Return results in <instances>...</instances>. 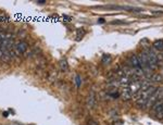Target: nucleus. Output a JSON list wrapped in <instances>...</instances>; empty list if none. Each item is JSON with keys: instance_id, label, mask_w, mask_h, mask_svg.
Masks as SVG:
<instances>
[{"instance_id": "dca6fc26", "label": "nucleus", "mask_w": 163, "mask_h": 125, "mask_svg": "<svg viewBox=\"0 0 163 125\" xmlns=\"http://www.w3.org/2000/svg\"><path fill=\"white\" fill-rule=\"evenodd\" d=\"M6 40V33H0V46L3 44V41Z\"/></svg>"}, {"instance_id": "9d476101", "label": "nucleus", "mask_w": 163, "mask_h": 125, "mask_svg": "<svg viewBox=\"0 0 163 125\" xmlns=\"http://www.w3.org/2000/svg\"><path fill=\"white\" fill-rule=\"evenodd\" d=\"M133 75H136L138 77H143L145 75V71L141 68H135V69H133Z\"/></svg>"}, {"instance_id": "9b49d317", "label": "nucleus", "mask_w": 163, "mask_h": 125, "mask_svg": "<svg viewBox=\"0 0 163 125\" xmlns=\"http://www.w3.org/2000/svg\"><path fill=\"white\" fill-rule=\"evenodd\" d=\"M152 46H153V48H154V49L162 50L163 49V40H161V39H159V40H156V41H153Z\"/></svg>"}, {"instance_id": "ddd939ff", "label": "nucleus", "mask_w": 163, "mask_h": 125, "mask_svg": "<svg viewBox=\"0 0 163 125\" xmlns=\"http://www.w3.org/2000/svg\"><path fill=\"white\" fill-rule=\"evenodd\" d=\"M60 69L62 71H67V69H69V64H67V61L65 59H62L60 61Z\"/></svg>"}, {"instance_id": "7ed1b4c3", "label": "nucleus", "mask_w": 163, "mask_h": 125, "mask_svg": "<svg viewBox=\"0 0 163 125\" xmlns=\"http://www.w3.org/2000/svg\"><path fill=\"white\" fill-rule=\"evenodd\" d=\"M14 48H15V49H18L22 55H24L26 51H28V45L26 44L25 41H18V43L15 44Z\"/></svg>"}, {"instance_id": "6e6552de", "label": "nucleus", "mask_w": 163, "mask_h": 125, "mask_svg": "<svg viewBox=\"0 0 163 125\" xmlns=\"http://www.w3.org/2000/svg\"><path fill=\"white\" fill-rule=\"evenodd\" d=\"M122 97H123V99L124 100H131L133 98V94H132V91L129 90V88L128 87H125L123 90H122Z\"/></svg>"}, {"instance_id": "f257e3e1", "label": "nucleus", "mask_w": 163, "mask_h": 125, "mask_svg": "<svg viewBox=\"0 0 163 125\" xmlns=\"http://www.w3.org/2000/svg\"><path fill=\"white\" fill-rule=\"evenodd\" d=\"M145 52H146V56H147L148 63H149V65H150V70L157 69V64H158L157 55H156L152 50H145Z\"/></svg>"}, {"instance_id": "39448f33", "label": "nucleus", "mask_w": 163, "mask_h": 125, "mask_svg": "<svg viewBox=\"0 0 163 125\" xmlns=\"http://www.w3.org/2000/svg\"><path fill=\"white\" fill-rule=\"evenodd\" d=\"M162 108H163V98L162 99H159L158 101H156V102L152 105V107H151V111L156 114V113L159 112L160 110H162Z\"/></svg>"}, {"instance_id": "4468645a", "label": "nucleus", "mask_w": 163, "mask_h": 125, "mask_svg": "<svg viewBox=\"0 0 163 125\" xmlns=\"http://www.w3.org/2000/svg\"><path fill=\"white\" fill-rule=\"evenodd\" d=\"M121 9H124V10H127V11H133V12H141L143 11V9L135 8V7H123Z\"/></svg>"}, {"instance_id": "a211bd4d", "label": "nucleus", "mask_w": 163, "mask_h": 125, "mask_svg": "<svg viewBox=\"0 0 163 125\" xmlns=\"http://www.w3.org/2000/svg\"><path fill=\"white\" fill-rule=\"evenodd\" d=\"M156 116H157V119H163V108L162 110H160L159 112L156 113Z\"/></svg>"}, {"instance_id": "20e7f679", "label": "nucleus", "mask_w": 163, "mask_h": 125, "mask_svg": "<svg viewBox=\"0 0 163 125\" xmlns=\"http://www.w3.org/2000/svg\"><path fill=\"white\" fill-rule=\"evenodd\" d=\"M127 87L129 88V90L132 91V94L135 95L136 93H137V91H138L139 89H140V87H141V84H140L139 82L135 81V82H132V83H129Z\"/></svg>"}, {"instance_id": "f3484780", "label": "nucleus", "mask_w": 163, "mask_h": 125, "mask_svg": "<svg viewBox=\"0 0 163 125\" xmlns=\"http://www.w3.org/2000/svg\"><path fill=\"white\" fill-rule=\"evenodd\" d=\"M79 33H77V37H76V40H79L81 38L83 37V35H84V30L82 28V30H79Z\"/></svg>"}, {"instance_id": "b1692460", "label": "nucleus", "mask_w": 163, "mask_h": 125, "mask_svg": "<svg viewBox=\"0 0 163 125\" xmlns=\"http://www.w3.org/2000/svg\"><path fill=\"white\" fill-rule=\"evenodd\" d=\"M2 56H3V51H2V50L0 49V59L2 58Z\"/></svg>"}, {"instance_id": "6ab92c4d", "label": "nucleus", "mask_w": 163, "mask_h": 125, "mask_svg": "<svg viewBox=\"0 0 163 125\" xmlns=\"http://www.w3.org/2000/svg\"><path fill=\"white\" fill-rule=\"evenodd\" d=\"M75 82H76V86L79 87V86H81V84H82V81H81V77H79V75H76V77H75Z\"/></svg>"}, {"instance_id": "423d86ee", "label": "nucleus", "mask_w": 163, "mask_h": 125, "mask_svg": "<svg viewBox=\"0 0 163 125\" xmlns=\"http://www.w3.org/2000/svg\"><path fill=\"white\" fill-rule=\"evenodd\" d=\"M96 105V95L94 91H91L90 94L88 95V98H87V106L88 108H94Z\"/></svg>"}, {"instance_id": "2eb2a0df", "label": "nucleus", "mask_w": 163, "mask_h": 125, "mask_svg": "<svg viewBox=\"0 0 163 125\" xmlns=\"http://www.w3.org/2000/svg\"><path fill=\"white\" fill-rule=\"evenodd\" d=\"M101 61H102L103 64H109V63H111V57L109 55H103L102 58H101Z\"/></svg>"}, {"instance_id": "4be33fe9", "label": "nucleus", "mask_w": 163, "mask_h": 125, "mask_svg": "<svg viewBox=\"0 0 163 125\" xmlns=\"http://www.w3.org/2000/svg\"><path fill=\"white\" fill-rule=\"evenodd\" d=\"M98 22H99L100 24H103V23H104L106 21H104V19H99V20H98Z\"/></svg>"}, {"instance_id": "1a4fd4ad", "label": "nucleus", "mask_w": 163, "mask_h": 125, "mask_svg": "<svg viewBox=\"0 0 163 125\" xmlns=\"http://www.w3.org/2000/svg\"><path fill=\"white\" fill-rule=\"evenodd\" d=\"M147 103H148V100L147 99H143V98H139L136 100V106L140 108V109H146L147 108Z\"/></svg>"}, {"instance_id": "412c9836", "label": "nucleus", "mask_w": 163, "mask_h": 125, "mask_svg": "<svg viewBox=\"0 0 163 125\" xmlns=\"http://www.w3.org/2000/svg\"><path fill=\"white\" fill-rule=\"evenodd\" d=\"M88 125H98V123L91 120V121H89V122H88Z\"/></svg>"}, {"instance_id": "f8f14e48", "label": "nucleus", "mask_w": 163, "mask_h": 125, "mask_svg": "<svg viewBox=\"0 0 163 125\" xmlns=\"http://www.w3.org/2000/svg\"><path fill=\"white\" fill-rule=\"evenodd\" d=\"M150 80L152 82H157V83H160V82H163V75L162 74H153L150 77Z\"/></svg>"}, {"instance_id": "aec40b11", "label": "nucleus", "mask_w": 163, "mask_h": 125, "mask_svg": "<svg viewBox=\"0 0 163 125\" xmlns=\"http://www.w3.org/2000/svg\"><path fill=\"white\" fill-rule=\"evenodd\" d=\"M9 21V18L7 16H0V22H8Z\"/></svg>"}, {"instance_id": "5701e85b", "label": "nucleus", "mask_w": 163, "mask_h": 125, "mask_svg": "<svg viewBox=\"0 0 163 125\" xmlns=\"http://www.w3.org/2000/svg\"><path fill=\"white\" fill-rule=\"evenodd\" d=\"M38 3H39V5H44V3H46V1H44V0H40V1H38Z\"/></svg>"}, {"instance_id": "f03ea898", "label": "nucleus", "mask_w": 163, "mask_h": 125, "mask_svg": "<svg viewBox=\"0 0 163 125\" xmlns=\"http://www.w3.org/2000/svg\"><path fill=\"white\" fill-rule=\"evenodd\" d=\"M138 60H139V64H140V68L144 70L145 72L150 71V65H149V63H148L145 51H141L138 55Z\"/></svg>"}, {"instance_id": "0eeeda50", "label": "nucleus", "mask_w": 163, "mask_h": 125, "mask_svg": "<svg viewBox=\"0 0 163 125\" xmlns=\"http://www.w3.org/2000/svg\"><path fill=\"white\" fill-rule=\"evenodd\" d=\"M129 63H131V66H132L133 69H135V68H140L138 56H136V55H132V56L129 57Z\"/></svg>"}]
</instances>
